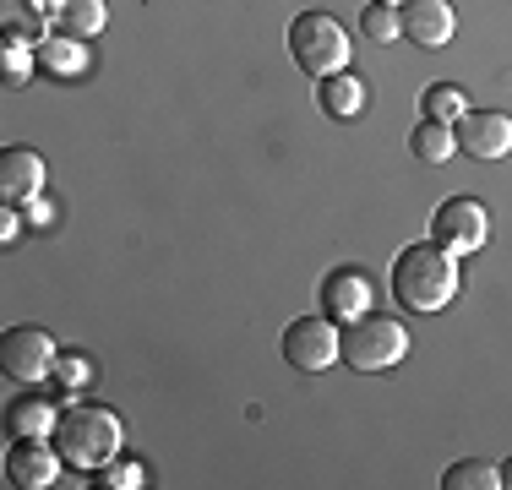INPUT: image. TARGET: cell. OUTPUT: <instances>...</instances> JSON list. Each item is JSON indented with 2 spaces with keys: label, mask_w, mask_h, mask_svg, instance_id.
Returning a JSON list of instances; mask_svg holds the SVG:
<instances>
[{
  "label": "cell",
  "mask_w": 512,
  "mask_h": 490,
  "mask_svg": "<svg viewBox=\"0 0 512 490\" xmlns=\"http://www.w3.org/2000/svg\"><path fill=\"white\" fill-rule=\"evenodd\" d=\"M458 294V256L436 240H414L393 262V300L414 316L447 311Z\"/></svg>",
  "instance_id": "6da1fadb"
},
{
  "label": "cell",
  "mask_w": 512,
  "mask_h": 490,
  "mask_svg": "<svg viewBox=\"0 0 512 490\" xmlns=\"http://www.w3.org/2000/svg\"><path fill=\"white\" fill-rule=\"evenodd\" d=\"M55 447H60V458H66V469L93 474V469H109V463L120 458L126 425H120V414L104 409V403H71V409H60Z\"/></svg>",
  "instance_id": "7a4b0ae2"
},
{
  "label": "cell",
  "mask_w": 512,
  "mask_h": 490,
  "mask_svg": "<svg viewBox=\"0 0 512 490\" xmlns=\"http://www.w3.org/2000/svg\"><path fill=\"white\" fill-rule=\"evenodd\" d=\"M289 55L306 77H333V71H349V33L333 11H300L289 22Z\"/></svg>",
  "instance_id": "3957f363"
},
{
  "label": "cell",
  "mask_w": 512,
  "mask_h": 490,
  "mask_svg": "<svg viewBox=\"0 0 512 490\" xmlns=\"http://www.w3.org/2000/svg\"><path fill=\"white\" fill-rule=\"evenodd\" d=\"M404 354H409V327L398 322V316L365 311L360 322L344 327V365H349V371H365V376L393 371Z\"/></svg>",
  "instance_id": "277c9868"
},
{
  "label": "cell",
  "mask_w": 512,
  "mask_h": 490,
  "mask_svg": "<svg viewBox=\"0 0 512 490\" xmlns=\"http://www.w3.org/2000/svg\"><path fill=\"white\" fill-rule=\"evenodd\" d=\"M284 360L295 365V371H311V376L333 371V365L344 360V333H338V322L327 311L322 316H295L289 333H284Z\"/></svg>",
  "instance_id": "5b68a950"
},
{
  "label": "cell",
  "mask_w": 512,
  "mask_h": 490,
  "mask_svg": "<svg viewBox=\"0 0 512 490\" xmlns=\"http://www.w3.org/2000/svg\"><path fill=\"white\" fill-rule=\"evenodd\" d=\"M431 240L447 245L453 256H474L491 240V207H485L480 196H447L431 218Z\"/></svg>",
  "instance_id": "8992f818"
},
{
  "label": "cell",
  "mask_w": 512,
  "mask_h": 490,
  "mask_svg": "<svg viewBox=\"0 0 512 490\" xmlns=\"http://www.w3.org/2000/svg\"><path fill=\"white\" fill-rule=\"evenodd\" d=\"M55 360H60V343L33 322L28 327H6V338H0V371H6L11 382H22V387L55 376Z\"/></svg>",
  "instance_id": "52a82bcc"
},
{
  "label": "cell",
  "mask_w": 512,
  "mask_h": 490,
  "mask_svg": "<svg viewBox=\"0 0 512 490\" xmlns=\"http://www.w3.org/2000/svg\"><path fill=\"white\" fill-rule=\"evenodd\" d=\"M453 131H458V147L480 164H496V158L512 153V115H502V109H469Z\"/></svg>",
  "instance_id": "ba28073f"
},
{
  "label": "cell",
  "mask_w": 512,
  "mask_h": 490,
  "mask_svg": "<svg viewBox=\"0 0 512 490\" xmlns=\"http://www.w3.org/2000/svg\"><path fill=\"white\" fill-rule=\"evenodd\" d=\"M60 469H66V458H60L55 441H11L6 452V480L17 490H50Z\"/></svg>",
  "instance_id": "9c48e42d"
},
{
  "label": "cell",
  "mask_w": 512,
  "mask_h": 490,
  "mask_svg": "<svg viewBox=\"0 0 512 490\" xmlns=\"http://www.w3.org/2000/svg\"><path fill=\"white\" fill-rule=\"evenodd\" d=\"M322 305L327 316H333L338 327H349V322H360L365 311L376 305V294H371V278L360 273V267H333V273L322 278Z\"/></svg>",
  "instance_id": "30bf717a"
},
{
  "label": "cell",
  "mask_w": 512,
  "mask_h": 490,
  "mask_svg": "<svg viewBox=\"0 0 512 490\" xmlns=\"http://www.w3.org/2000/svg\"><path fill=\"white\" fill-rule=\"evenodd\" d=\"M398 17H404V39L420 44V49H447V44H453V33H458L453 0H404Z\"/></svg>",
  "instance_id": "8fae6325"
},
{
  "label": "cell",
  "mask_w": 512,
  "mask_h": 490,
  "mask_svg": "<svg viewBox=\"0 0 512 490\" xmlns=\"http://www.w3.org/2000/svg\"><path fill=\"white\" fill-rule=\"evenodd\" d=\"M44 175H50V169H44V158L33 153V147H0V196H6V202H33V196H44Z\"/></svg>",
  "instance_id": "7c38bea8"
},
{
  "label": "cell",
  "mask_w": 512,
  "mask_h": 490,
  "mask_svg": "<svg viewBox=\"0 0 512 490\" xmlns=\"http://www.w3.org/2000/svg\"><path fill=\"white\" fill-rule=\"evenodd\" d=\"M55 425H60V409L50 398H33V392L11 398V409H6V436L11 441H55Z\"/></svg>",
  "instance_id": "4fadbf2b"
},
{
  "label": "cell",
  "mask_w": 512,
  "mask_h": 490,
  "mask_svg": "<svg viewBox=\"0 0 512 490\" xmlns=\"http://www.w3.org/2000/svg\"><path fill=\"white\" fill-rule=\"evenodd\" d=\"M88 44L71 39V33H50V39H39V71L55 82H77L82 71H88Z\"/></svg>",
  "instance_id": "5bb4252c"
},
{
  "label": "cell",
  "mask_w": 512,
  "mask_h": 490,
  "mask_svg": "<svg viewBox=\"0 0 512 490\" xmlns=\"http://www.w3.org/2000/svg\"><path fill=\"white\" fill-rule=\"evenodd\" d=\"M316 104H322V115H333V120H355L365 109V82L355 77V71H333V77L316 82Z\"/></svg>",
  "instance_id": "9a60e30c"
},
{
  "label": "cell",
  "mask_w": 512,
  "mask_h": 490,
  "mask_svg": "<svg viewBox=\"0 0 512 490\" xmlns=\"http://www.w3.org/2000/svg\"><path fill=\"white\" fill-rule=\"evenodd\" d=\"M109 22L104 0H60L55 6V33H71V39H99Z\"/></svg>",
  "instance_id": "2e32d148"
},
{
  "label": "cell",
  "mask_w": 512,
  "mask_h": 490,
  "mask_svg": "<svg viewBox=\"0 0 512 490\" xmlns=\"http://www.w3.org/2000/svg\"><path fill=\"white\" fill-rule=\"evenodd\" d=\"M409 153L420 158V164H447V158L458 153V131L442 126V120H420V126L409 131Z\"/></svg>",
  "instance_id": "e0dca14e"
},
{
  "label": "cell",
  "mask_w": 512,
  "mask_h": 490,
  "mask_svg": "<svg viewBox=\"0 0 512 490\" xmlns=\"http://www.w3.org/2000/svg\"><path fill=\"white\" fill-rule=\"evenodd\" d=\"M44 28H50V17L39 11V0H0V33L39 44V39H50Z\"/></svg>",
  "instance_id": "ac0fdd59"
},
{
  "label": "cell",
  "mask_w": 512,
  "mask_h": 490,
  "mask_svg": "<svg viewBox=\"0 0 512 490\" xmlns=\"http://www.w3.org/2000/svg\"><path fill=\"white\" fill-rule=\"evenodd\" d=\"M463 115H469V93H463L458 82H431V88L420 93V120H442V126H458Z\"/></svg>",
  "instance_id": "d6986e66"
},
{
  "label": "cell",
  "mask_w": 512,
  "mask_h": 490,
  "mask_svg": "<svg viewBox=\"0 0 512 490\" xmlns=\"http://www.w3.org/2000/svg\"><path fill=\"white\" fill-rule=\"evenodd\" d=\"M442 490H507V485H502V469H496V463L463 458V463H453V469L442 474Z\"/></svg>",
  "instance_id": "ffe728a7"
},
{
  "label": "cell",
  "mask_w": 512,
  "mask_h": 490,
  "mask_svg": "<svg viewBox=\"0 0 512 490\" xmlns=\"http://www.w3.org/2000/svg\"><path fill=\"white\" fill-rule=\"evenodd\" d=\"M39 71V44H28V39H0V77H6V88H22V82Z\"/></svg>",
  "instance_id": "44dd1931"
},
{
  "label": "cell",
  "mask_w": 512,
  "mask_h": 490,
  "mask_svg": "<svg viewBox=\"0 0 512 490\" xmlns=\"http://www.w3.org/2000/svg\"><path fill=\"white\" fill-rule=\"evenodd\" d=\"M360 33L371 44H393V39H404V17H398V6H365V17H360Z\"/></svg>",
  "instance_id": "7402d4cb"
},
{
  "label": "cell",
  "mask_w": 512,
  "mask_h": 490,
  "mask_svg": "<svg viewBox=\"0 0 512 490\" xmlns=\"http://www.w3.org/2000/svg\"><path fill=\"white\" fill-rule=\"evenodd\" d=\"M55 382H60V392H88V382H93V360L88 354H71V349H60V360H55Z\"/></svg>",
  "instance_id": "603a6c76"
},
{
  "label": "cell",
  "mask_w": 512,
  "mask_h": 490,
  "mask_svg": "<svg viewBox=\"0 0 512 490\" xmlns=\"http://www.w3.org/2000/svg\"><path fill=\"white\" fill-rule=\"evenodd\" d=\"M104 490H142V485H148V469H142V463H109V469H104V480H99Z\"/></svg>",
  "instance_id": "cb8c5ba5"
},
{
  "label": "cell",
  "mask_w": 512,
  "mask_h": 490,
  "mask_svg": "<svg viewBox=\"0 0 512 490\" xmlns=\"http://www.w3.org/2000/svg\"><path fill=\"white\" fill-rule=\"evenodd\" d=\"M22 218H28V229H50L55 224V202L50 196H33V202H22Z\"/></svg>",
  "instance_id": "d4e9b609"
},
{
  "label": "cell",
  "mask_w": 512,
  "mask_h": 490,
  "mask_svg": "<svg viewBox=\"0 0 512 490\" xmlns=\"http://www.w3.org/2000/svg\"><path fill=\"white\" fill-rule=\"evenodd\" d=\"M22 224H28V218H22V213H17V202H11V207H6V213H0V240H6V245H11V240H17V235H22Z\"/></svg>",
  "instance_id": "484cf974"
},
{
  "label": "cell",
  "mask_w": 512,
  "mask_h": 490,
  "mask_svg": "<svg viewBox=\"0 0 512 490\" xmlns=\"http://www.w3.org/2000/svg\"><path fill=\"white\" fill-rule=\"evenodd\" d=\"M502 485H507V490H512V458H507V463H502Z\"/></svg>",
  "instance_id": "4316f807"
},
{
  "label": "cell",
  "mask_w": 512,
  "mask_h": 490,
  "mask_svg": "<svg viewBox=\"0 0 512 490\" xmlns=\"http://www.w3.org/2000/svg\"><path fill=\"white\" fill-rule=\"evenodd\" d=\"M376 6H404V0H376Z\"/></svg>",
  "instance_id": "83f0119b"
}]
</instances>
